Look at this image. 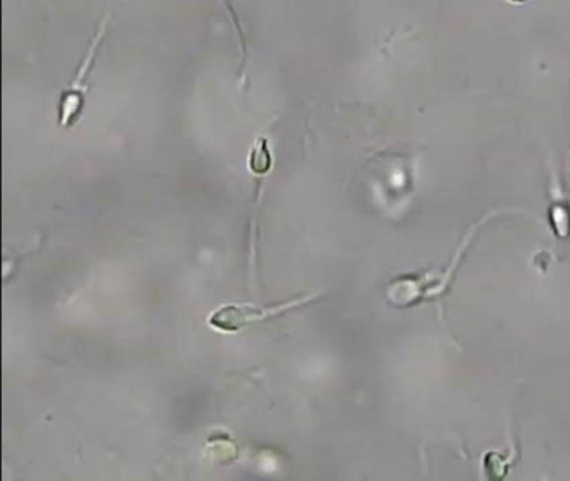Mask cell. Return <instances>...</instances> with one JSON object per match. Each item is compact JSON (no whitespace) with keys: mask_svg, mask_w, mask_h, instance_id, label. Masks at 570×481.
Returning <instances> with one entry per match:
<instances>
[{"mask_svg":"<svg viewBox=\"0 0 570 481\" xmlns=\"http://www.w3.org/2000/svg\"><path fill=\"white\" fill-rule=\"evenodd\" d=\"M107 22H109V17L104 19V22L100 23L98 34H95V37L92 39L86 57H84L82 64L79 66L77 74H75L74 80L69 84V87L64 91L62 97H60V104H59L60 126L71 127L72 124L77 120L79 112L82 111L84 95H86V91H87V75H89V72L92 69L91 66L94 64L95 57H98L99 47H100V44H102L104 34H106V30H107Z\"/></svg>","mask_w":570,"mask_h":481,"instance_id":"obj_1","label":"cell"},{"mask_svg":"<svg viewBox=\"0 0 570 481\" xmlns=\"http://www.w3.org/2000/svg\"><path fill=\"white\" fill-rule=\"evenodd\" d=\"M270 152H268L266 147H264V140H259V146L255 147L251 155V169L255 172H266L270 169Z\"/></svg>","mask_w":570,"mask_h":481,"instance_id":"obj_2","label":"cell"}]
</instances>
